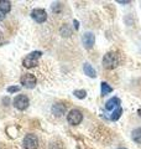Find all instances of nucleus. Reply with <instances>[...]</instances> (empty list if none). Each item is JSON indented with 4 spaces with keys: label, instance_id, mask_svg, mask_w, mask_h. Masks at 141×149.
I'll return each instance as SVG.
<instances>
[{
    "label": "nucleus",
    "instance_id": "obj_1",
    "mask_svg": "<svg viewBox=\"0 0 141 149\" xmlns=\"http://www.w3.org/2000/svg\"><path fill=\"white\" fill-rule=\"evenodd\" d=\"M118 63H119V58H118V55L115 52H108L103 57V66L106 70L115 68L118 66Z\"/></svg>",
    "mask_w": 141,
    "mask_h": 149
},
{
    "label": "nucleus",
    "instance_id": "obj_2",
    "mask_svg": "<svg viewBox=\"0 0 141 149\" xmlns=\"http://www.w3.org/2000/svg\"><path fill=\"white\" fill-rule=\"evenodd\" d=\"M42 56V52L41 51H32V52H30L29 55L26 56L25 58H24V66H25L26 68H32L35 67L37 62H39V58Z\"/></svg>",
    "mask_w": 141,
    "mask_h": 149
},
{
    "label": "nucleus",
    "instance_id": "obj_3",
    "mask_svg": "<svg viewBox=\"0 0 141 149\" xmlns=\"http://www.w3.org/2000/svg\"><path fill=\"white\" fill-rule=\"evenodd\" d=\"M67 120L70 125H78L83 120V114L79 109H72L67 114Z\"/></svg>",
    "mask_w": 141,
    "mask_h": 149
},
{
    "label": "nucleus",
    "instance_id": "obj_4",
    "mask_svg": "<svg viewBox=\"0 0 141 149\" xmlns=\"http://www.w3.org/2000/svg\"><path fill=\"white\" fill-rule=\"evenodd\" d=\"M29 97L25 95H17L15 98H14V107L17 108L19 111H25L27 107H29Z\"/></svg>",
    "mask_w": 141,
    "mask_h": 149
},
{
    "label": "nucleus",
    "instance_id": "obj_5",
    "mask_svg": "<svg viewBox=\"0 0 141 149\" xmlns=\"http://www.w3.org/2000/svg\"><path fill=\"white\" fill-rule=\"evenodd\" d=\"M39 147V139L35 134H26L24 138V148L25 149H37Z\"/></svg>",
    "mask_w": 141,
    "mask_h": 149
},
{
    "label": "nucleus",
    "instance_id": "obj_6",
    "mask_svg": "<svg viewBox=\"0 0 141 149\" xmlns=\"http://www.w3.org/2000/svg\"><path fill=\"white\" fill-rule=\"evenodd\" d=\"M21 85L25 87V88H34V87H36V83H37V81H36V77L34 76L32 73H25V74H22V77H21Z\"/></svg>",
    "mask_w": 141,
    "mask_h": 149
},
{
    "label": "nucleus",
    "instance_id": "obj_7",
    "mask_svg": "<svg viewBox=\"0 0 141 149\" xmlns=\"http://www.w3.org/2000/svg\"><path fill=\"white\" fill-rule=\"evenodd\" d=\"M31 17L34 19L36 22L42 24V22H45L47 20V13L44 9H34V10L31 11Z\"/></svg>",
    "mask_w": 141,
    "mask_h": 149
},
{
    "label": "nucleus",
    "instance_id": "obj_8",
    "mask_svg": "<svg viewBox=\"0 0 141 149\" xmlns=\"http://www.w3.org/2000/svg\"><path fill=\"white\" fill-rule=\"evenodd\" d=\"M82 42H83V46L86 49H92L94 42H95V36H94L93 32H86L82 37Z\"/></svg>",
    "mask_w": 141,
    "mask_h": 149
},
{
    "label": "nucleus",
    "instance_id": "obj_9",
    "mask_svg": "<svg viewBox=\"0 0 141 149\" xmlns=\"http://www.w3.org/2000/svg\"><path fill=\"white\" fill-rule=\"evenodd\" d=\"M51 111H52V114L56 116V117H62L66 113V106L62 103H55L52 106V108H51Z\"/></svg>",
    "mask_w": 141,
    "mask_h": 149
},
{
    "label": "nucleus",
    "instance_id": "obj_10",
    "mask_svg": "<svg viewBox=\"0 0 141 149\" xmlns=\"http://www.w3.org/2000/svg\"><path fill=\"white\" fill-rule=\"evenodd\" d=\"M120 103H121V101L118 98V97H113V98H110V100L105 103V109H106V111L115 109L116 107H120Z\"/></svg>",
    "mask_w": 141,
    "mask_h": 149
},
{
    "label": "nucleus",
    "instance_id": "obj_11",
    "mask_svg": "<svg viewBox=\"0 0 141 149\" xmlns=\"http://www.w3.org/2000/svg\"><path fill=\"white\" fill-rule=\"evenodd\" d=\"M83 71H84V73H86L88 77H91V78L97 77V72H95V70L93 68V66H92L91 63H88V62L84 63V65H83Z\"/></svg>",
    "mask_w": 141,
    "mask_h": 149
},
{
    "label": "nucleus",
    "instance_id": "obj_12",
    "mask_svg": "<svg viewBox=\"0 0 141 149\" xmlns=\"http://www.w3.org/2000/svg\"><path fill=\"white\" fill-rule=\"evenodd\" d=\"M0 10L4 14H6L11 10V3L8 0H0Z\"/></svg>",
    "mask_w": 141,
    "mask_h": 149
},
{
    "label": "nucleus",
    "instance_id": "obj_13",
    "mask_svg": "<svg viewBox=\"0 0 141 149\" xmlns=\"http://www.w3.org/2000/svg\"><path fill=\"white\" fill-rule=\"evenodd\" d=\"M131 138H133L134 142H136L138 144H141V128L134 129L133 133H131Z\"/></svg>",
    "mask_w": 141,
    "mask_h": 149
},
{
    "label": "nucleus",
    "instance_id": "obj_14",
    "mask_svg": "<svg viewBox=\"0 0 141 149\" xmlns=\"http://www.w3.org/2000/svg\"><path fill=\"white\" fill-rule=\"evenodd\" d=\"M121 114H123V108H121V107H116V108L114 109V112L111 113V116H110V119L111 120H118L121 117Z\"/></svg>",
    "mask_w": 141,
    "mask_h": 149
},
{
    "label": "nucleus",
    "instance_id": "obj_15",
    "mask_svg": "<svg viewBox=\"0 0 141 149\" xmlns=\"http://www.w3.org/2000/svg\"><path fill=\"white\" fill-rule=\"evenodd\" d=\"M59 34L62 35L63 37H69L70 35H72V30H70V27L68 25H62V27H61L59 30Z\"/></svg>",
    "mask_w": 141,
    "mask_h": 149
},
{
    "label": "nucleus",
    "instance_id": "obj_16",
    "mask_svg": "<svg viewBox=\"0 0 141 149\" xmlns=\"http://www.w3.org/2000/svg\"><path fill=\"white\" fill-rule=\"evenodd\" d=\"M100 87H102V96L109 95V93L113 92V87H110L106 82H102L100 83Z\"/></svg>",
    "mask_w": 141,
    "mask_h": 149
},
{
    "label": "nucleus",
    "instance_id": "obj_17",
    "mask_svg": "<svg viewBox=\"0 0 141 149\" xmlns=\"http://www.w3.org/2000/svg\"><path fill=\"white\" fill-rule=\"evenodd\" d=\"M73 95L76 96L77 98L83 100V98H86V97H87V91L86 90H76L73 92Z\"/></svg>",
    "mask_w": 141,
    "mask_h": 149
},
{
    "label": "nucleus",
    "instance_id": "obj_18",
    "mask_svg": "<svg viewBox=\"0 0 141 149\" xmlns=\"http://www.w3.org/2000/svg\"><path fill=\"white\" fill-rule=\"evenodd\" d=\"M62 8H63V5H62L61 3H53V4H52V6H51L52 11L56 13V14H59L61 10H62Z\"/></svg>",
    "mask_w": 141,
    "mask_h": 149
},
{
    "label": "nucleus",
    "instance_id": "obj_19",
    "mask_svg": "<svg viewBox=\"0 0 141 149\" xmlns=\"http://www.w3.org/2000/svg\"><path fill=\"white\" fill-rule=\"evenodd\" d=\"M20 91V87L19 86H9L8 87V92L9 93H15V92H19Z\"/></svg>",
    "mask_w": 141,
    "mask_h": 149
},
{
    "label": "nucleus",
    "instance_id": "obj_20",
    "mask_svg": "<svg viewBox=\"0 0 141 149\" xmlns=\"http://www.w3.org/2000/svg\"><path fill=\"white\" fill-rule=\"evenodd\" d=\"M73 24H74V29L78 30L79 29V22H78V20H73Z\"/></svg>",
    "mask_w": 141,
    "mask_h": 149
},
{
    "label": "nucleus",
    "instance_id": "obj_21",
    "mask_svg": "<svg viewBox=\"0 0 141 149\" xmlns=\"http://www.w3.org/2000/svg\"><path fill=\"white\" fill-rule=\"evenodd\" d=\"M4 17H5V14H4L1 10H0V21L4 20Z\"/></svg>",
    "mask_w": 141,
    "mask_h": 149
},
{
    "label": "nucleus",
    "instance_id": "obj_22",
    "mask_svg": "<svg viewBox=\"0 0 141 149\" xmlns=\"http://www.w3.org/2000/svg\"><path fill=\"white\" fill-rule=\"evenodd\" d=\"M118 3H119V4H129L130 1H121V0H119V1H118Z\"/></svg>",
    "mask_w": 141,
    "mask_h": 149
},
{
    "label": "nucleus",
    "instance_id": "obj_23",
    "mask_svg": "<svg viewBox=\"0 0 141 149\" xmlns=\"http://www.w3.org/2000/svg\"><path fill=\"white\" fill-rule=\"evenodd\" d=\"M119 149H128V148H119Z\"/></svg>",
    "mask_w": 141,
    "mask_h": 149
}]
</instances>
